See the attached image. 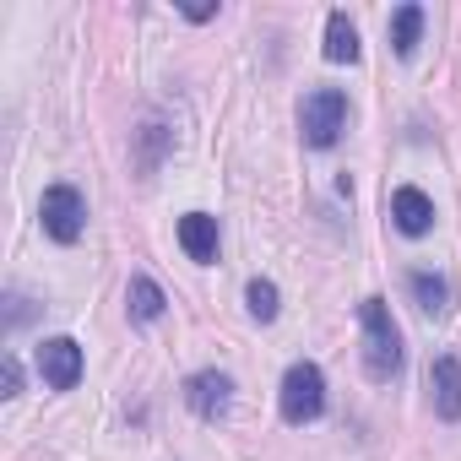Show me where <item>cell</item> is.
<instances>
[{
    "label": "cell",
    "mask_w": 461,
    "mask_h": 461,
    "mask_svg": "<svg viewBox=\"0 0 461 461\" xmlns=\"http://www.w3.org/2000/svg\"><path fill=\"white\" fill-rule=\"evenodd\" d=\"M358 321H364V369L369 380H396L402 375V331L385 310V299H364L358 304Z\"/></svg>",
    "instance_id": "1"
},
{
    "label": "cell",
    "mask_w": 461,
    "mask_h": 461,
    "mask_svg": "<svg viewBox=\"0 0 461 461\" xmlns=\"http://www.w3.org/2000/svg\"><path fill=\"white\" fill-rule=\"evenodd\" d=\"M277 407L288 423H315L326 412V375L315 364H294L283 375V391H277Z\"/></svg>",
    "instance_id": "2"
},
{
    "label": "cell",
    "mask_w": 461,
    "mask_h": 461,
    "mask_svg": "<svg viewBox=\"0 0 461 461\" xmlns=\"http://www.w3.org/2000/svg\"><path fill=\"white\" fill-rule=\"evenodd\" d=\"M39 217H44V234H50V240L77 245L82 228H87V201H82V190H71V185H50L44 201H39Z\"/></svg>",
    "instance_id": "3"
},
{
    "label": "cell",
    "mask_w": 461,
    "mask_h": 461,
    "mask_svg": "<svg viewBox=\"0 0 461 461\" xmlns=\"http://www.w3.org/2000/svg\"><path fill=\"white\" fill-rule=\"evenodd\" d=\"M299 125H304V141L310 147H331L342 131H348V98L337 87H315L299 109Z\"/></svg>",
    "instance_id": "4"
},
{
    "label": "cell",
    "mask_w": 461,
    "mask_h": 461,
    "mask_svg": "<svg viewBox=\"0 0 461 461\" xmlns=\"http://www.w3.org/2000/svg\"><path fill=\"white\" fill-rule=\"evenodd\" d=\"M185 402H190V412H195V418L217 423L228 407H234V380H228L222 369H201V375H190V380H185Z\"/></svg>",
    "instance_id": "5"
},
{
    "label": "cell",
    "mask_w": 461,
    "mask_h": 461,
    "mask_svg": "<svg viewBox=\"0 0 461 461\" xmlns=\"http://www.w3.org/2000/svg\"><path fill=\"white\" fill-rule=\"evenodd\" d=\"M39 375H44L50 391H71V385L82 380V348H77L71 337H50V342L39 348Z\"/></svg>",
    "instance_id": "6"
},
{
    "label": "cell",
    "mask_w": 461,
    "mask_h": 461,
    "mask_svg": "<svg viewBox=\"0 0 461 461\" xmlns=\"http://www.w3.org/2000/svg\"><path fill=\"white\" fill-rule=\"evenodd\" d=\"M391 222L402 228L407 240H418V234H429V228H434V201H429L418 185H402V190L391 195Z\"/></svg>",
    "instance_id": "7"
},
{
    "label": "cell",
    "mask_w": 461,
    "mask_h": 461,
    "mask_svg": "<svg viewBox=\"0 0 461 461\" xmlns=\"http://www.w3.org/2000/svg\"><path fill=\"white\" fill-rule=\"evenodd\" d=\"M429 396H434V412L439 418H461V364L445 353V358H434L429 364Z\"/></svg>",
    "instance_id": "8"
},
{
    "label": "cell",
    "mask_w": 461,
    "mask_h": 461,
    "mask_svg": "<svg viewBox=\"0 0 461 461\" xmlns=\"http://www.w3.org/2000/svg\"><path fill=\"white\" fill-rule=\"evenodd\" d=\"M179 245H185V256L190 261H217V217H206V212H185L179 217Z\"/></svg>",
    "instance_id": "9"
},
{
    "label": "cell",
    "mask_w": 461,
    "mask_h": 461,
    "mask_svg": "<svg viewBox=\"0 0 461 461\" xmlns=\"http://www.w3.org/2000/svg\"><path fill=\"white\" fill-rule=\"evenodd\" d=\"M326 60H337V66H353L358 60V28L348 23V12H331L326 17Z\"/></svg>",
    "instance_id": "10"
},
{
    "label": "cell",
    "mask_w": 461,
    "mask_h": 461,
    "mask_svg": "<svg viewBox=\"0 0 461 461\" xmlns=\"http://www.w3.org/2000/svg\"><path fill=\"white\" fill-rule=\"evenodd\" d=\"M418 33H423V6H396V17H391V50L402 60L418 50Z\"/></svg>",
    "instance_id": "11"
},
{
    "label": "cell",
    "mask_w": 461,
    "mask_h": 461,
    "mask_svg": "<svg viewBox=\"0 0 461 461\" xmlns=\"http://www.w3.org/2000/svg\"><path fill=\"white\" fill-rule=\"evenodd\" d=\"M412 299H418L423 315H445L450 288H445V277H434V272H412Z\"/></svg>",
    "instance_id": "12"
},
{
    "label": "cell",
    "mask_w": 461,
    "mask_h": 461,
    "mask_svg": "<svg viewBox=\"0 0 461 461\" xmlns=\"http://www.w3.org/2000/svg\"><path fill=\"white\" fill-rule=\"evenodd\" d=\"M125 304H131V315H136V321H158L168 299H163V288H158L152 277H136V283H131V294H125Z\"/></svg>",
    "instance_id": "13"
},
{
    "label": "cell",
    "mask_w": 461,
    "mask_h": 461,
    "mask_svg": "<svg viewBox=\"0 0 461 461\" xmlns=\"http://www.w3.org/2000/svg\"><path fill=\"white\" fill-rule=\"evenodd\" d=\"M245 304H250V315L267 326V321H277V288L267 283V277H256L250 288H245Z\"/></svg>",
    "instance_id": "14"
},
{
    "label": "cell",
    "mask_w": 461,
    "mask_h": 461,
    "mask_svg": "<svg viewBox=\"0 0 461 461\" xmlns=\"http://www.w3.org/2000/svg\"><path fill=\"white\" fill-rule=\"evenodd\" d=\"M23 391V369H17V358H6V396H17Z\"/></svg>",
    "instance_id": "15"
},
{
    "label": "cell",
    "mask_w": 461,
    "mask_h": 461,
    "mask_svg": "<svg viewBox=\"0 0 461 461\" xmlns=\"http://www.w3.org/2000/svg\"><path fill=\"white\" fill-rule=\"evenodd\" d=\"M185 17H190V23H212V17H217V6H185Z\"/></svg>",
    "instance_id": "16"
}]
</instances>
